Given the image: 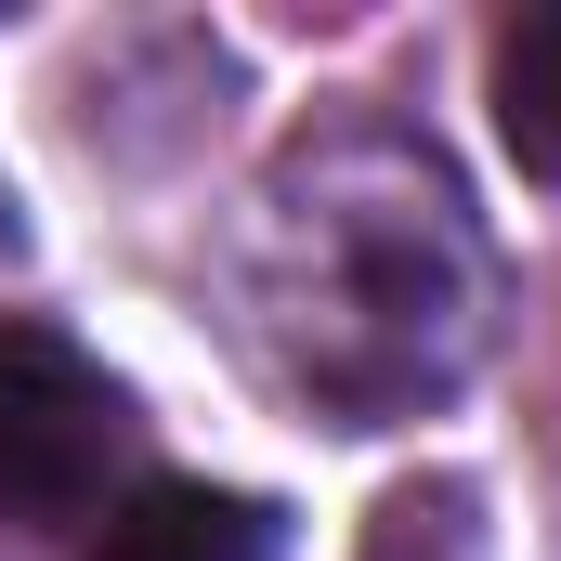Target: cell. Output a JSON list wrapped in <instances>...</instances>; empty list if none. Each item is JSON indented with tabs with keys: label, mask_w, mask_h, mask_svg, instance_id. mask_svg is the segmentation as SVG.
Masks as SVG:
<instances>
[{
	"label": "cell",
	"mask_w": 561,
	"mask_h": 561,
	"mask_svg": "<svg viewBox=\"0 0 561 561\" xmlns=\"http://www.w3.org/2000/svg\"><path fill=\"white\" fill-rule=\"evenodd\" d=\"M131 457V392L39 313H0V523H79L105 510Z\"/></svg>",
	"instance_id": "2"
},
{
	"label": "cell",
	"mask_w": 561,
	"mask_h": 561,
	"mask_svg": "<svg viewBox=\"0 0 561 561\" xmlns=\"http://www.w3.org/2000/svg\"><path fill=\"white\" fill-rule=\"evenodd\" d=\"M92 561H287V510L236 496V483H131Z\"/></svg>",
	"instance_id": "3"
},
{
	"label": "cell",
	"mask_w": 561,
	"mask_h": 561,
	"mask_svg": "<svg viewBox=\"0 0 561 561\" xmlns=\"http://www.w3.org/2000/svg\"><path fill=\"white\" fill-rule=\"evenodd\" d=\"M249 340L313 419L392 431L444 405L496 340V249L431 131L327 118L262 170L236 249Z\"/></svg>",
	"instance_id": "1"
},
{
	"label": "cell",
	"mask_w": 561,
	"mask_h": 561,
	"mask_svg": "<svg viewBox=\"0 0 561 561\" xmlns=\"http://www.w3.org/2000/svg\"><path fill=\"white\" fill-rule=\"evenodd\" d=\"M366 561H496L483 549V496H470V483H405V496L379 510Z\"/></svg>",
	"instance_id": "5"
},
{
	"label": "cell",
	"mask_w": 561,
	"mask_h": 561,
	"mask_svg": "<svg viewBox=\"0 0 561 561\" xmlns=\"http://www.w3.org/2000/svg\"><path fill=\"white\" fill-rule=\"evenodd\" d=\"M496 131L536 183H561V0L510 13V39H496Z\"/></svg>",
	"instance_id": "4"
}]
</instances>
